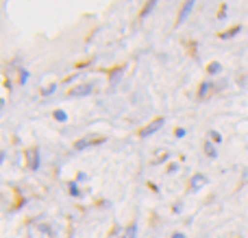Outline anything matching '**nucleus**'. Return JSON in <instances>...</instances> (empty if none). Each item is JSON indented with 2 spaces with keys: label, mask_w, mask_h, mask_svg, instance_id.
<instances>
[{
  "label": "nucleus",
  "mask_w": 248,
  "mask_h": 238,
  "mask_svg": "<svg viewBox=\"0 0 248 238\" xmlns=\"http://www.w3.org/2000/svg\"><path fill=\"white\" fill-rule=\"evenodd\" d=\"M9 99H11V83H9L7 74L0 72V109L9 103Z\"/></svg>",
  "instance_id": "f257e3e1"
}]
</instances>
